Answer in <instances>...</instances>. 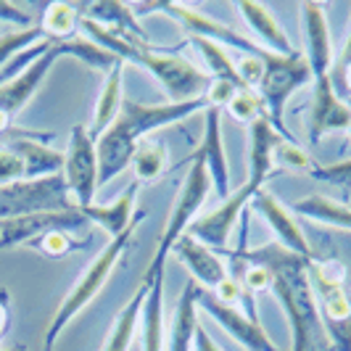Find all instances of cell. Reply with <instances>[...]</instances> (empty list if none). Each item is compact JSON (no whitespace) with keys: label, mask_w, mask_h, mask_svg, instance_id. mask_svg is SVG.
Segmentation results:
<instances>
[{"label":"cell","mask_w":351,"mask_h":351,"mask_svg":"<svg viewBox=\"0 0 351 351\" xmlns=\"http://www.w3.org/2000/svg\"><path fill=\"white\" fill-rule=\"evenodd\" d=\"M280 158L285 167H291V169H312L315 164H312V158L309 154L296 145V141H280L278 143V148H275V161Z\"/></svg>","instance_id":"cell-36"},{"label":"cell","mask_w":351,"mask_h":351,"mask_svg":"<svg viewBox=\"0 0 351 351\" xmlns=\"http://www.w3.org/2000/svg\"><path fill=\"white\" fill-rule=\"evenodd\" d=\"M309 177H315L319 182H330V185H341V188L351 191V158L330 164V167H317L315 164L309 169Z\"/></svg>","instance_id":"cell-35"},{"label":"cell","mask_w":351,"mask_h":351,"mask_svg":"<svg viewBox=\"0 0 351 351\" xmlns=\"http://www.w3.org/2000/svg\"><path fill=\"white\" fill-rule=\"evenodd\" d=\"M77 209L66 188L64 175L19 180L0 185V222L16 219L37 211H69Z\"/></svg>","instance_id":"cell-9"},{"label":"cell","mask_w":351,"mask_h":351,"mask_svg":"<svg viewBox=\"0 0 351 351\" xmlns=\"http://www.w3.org/2000/svg\"><path fill=\"white\" fill-rule=\"evenodd\" d=\"M64 180L77 209L95 204L98 193V148L90 138L85 124H74L69 132V145L64 151Z\"/></svg>","instance_id":"cell-10"},{"label":"cell","mask_w":351,"mask_h":351,"mask_svg":"<svg viewBox=\"0 0 351 351\" xmlns=\"http://www.w3.org/2000/svg\"><path fill=\"white\" fill-rule=\"evenodd\" d=\"M251 209H256L259 214L264 217V222L272 228L275 232V243H280L285 251H291V254H299L304 259H317L315 248L309 246V241H306V235L301 232L299 222L293 219V214L288 211V206H282L280 201L275 198V195L269 193V191H259V193L251 198Z\"/></svg>","instance_id":"cell-15"},{"label":"cell","mask_w":351,"mask_h":351,"mask_svg":"<svg viewBox=\"0 0 351 351\" xmlns=\"http://www.w3.org/2000/svg\"><path fill=\"white\" fill-rule=\"evenodd\" d=\"M143 351H164V278L148 285L141 315Z\"/></svg>","instance_id":"cell-26"},{"label":"cell","mask_w":351,"mask_h":351,"mask_svg":"<svg viewBox=\"0 0 351 351\" xmlns=\"http://www.w3.org/2000/svg\"><path fill=\"white\" fill-rule=\"evenodd\" d=\"M256 193H259V191H256L254 185L243 182L235 193H230L228 201H222V206H219V209L209 211V214H206V217H201V219H193L185 235H191V238H195L198 243L209 246L211 251L228 254L230 235H232L235 225L241 222L243 211L251 206V198H254Z\"/></svg>","instance_id":"cell-12"},{"label":"cell","mask_w":351,"mask_h":351,"mask_svg":"<svg viewBox=\"0 0 351 351\" xmlns=\"http://www.w3.org/2000/svg\"><path fill=\"white\" fill-rule=\"evenodd\" d=\"M88 219L80 209L69 211H37L16 219H5L0 222V248H16V246H32L43 235H48L53 230H64V232H85Z\"/></svg>","instance_id":"cell-11"},{"label":"cell","mask_w":351,"mask_h":351,"mask_svg":"<svg viewBox=\"0 0 351 351\" xmlns=\"http://www.w3.org/2000/svg\"><path fill=\"white\" fill-rule=\"evenodd\" d=\"M346 264L338 259H312L309 282L315 291L322 325L335 351H351V299L346 293Z\"/></svg>","instance_id":"cell-7"},{"label":"cell","mask_w":351,"mask_h":351,"mask_svg":"<svg viewBox=\"0 0 351 351\" xmlns=\"http://www.w3.org/2000/svg\"><path fill=\"white\" fill-rule=\"evenodd\" d=\"M228 111H230V117H232V119L246 122L248 127L256 122V119L267 117L259 93H256V90H251V88L235 90V95L230 98V104H228Z\"/></svg>","instance_id":"cell-30"},{"label":"cell","mask_w":351,"mask_h":351,"mask_svg":"<svg viewBox=\"0 0 351 351\" xmlns=\"http://www.w3.org/2000/svg\"><path fill=\"white\" fill-rule=\"evenodd\" d=\"M211 191V180L209 172L204 167V161L195 156H191V169L185 175V182L180 185V191L175 195V204L169 209V219H167V228L161 232V241H158V248L154 254V259L148 262L145 272L141 278V285H151L156 278H164V264H167V256L172 254V246L177 241L188 232L193 217L198 214V209L204 206L206 195Z\"/></svg>","instance_id":"cell-6"},{"label":"cell","mask_w":351,"mask_h":351,"mask_svg":"<svg viewBox=\"0 0 351 351\" xmlns=\"http://www.w3.org/2000/svg\"><path fill=\"white\" fill-rule=\"evenodd\" d=\"M5 351H27V346H21V343H16V346H11V349H5Z\"/></svg>","instance_id":"cell-43"},{"label":"cell","mask_w":351,"mask_h":351,"mask_svg":"<svg viewBox=\"0 0 351 351\" xmlns=\"http://www.w3.org/2000/svg\"><path fill=\"white\" fill-rule=\"evenodd\" d=\"M0 21H5V24H16V27H24V29H29V24H32V16H29L27 11H21L16 3L0 0Z\"/></svg>","instance_id":"cell-39"},{"label":"cell","mask_w":351,"mask_h":351,"mask_svg":"<svg viewBox=\"0 0 351 351\" xmlns=\"http://www.w3.org/2000/svg\"><path fill=\"white\" fill-rule=\"evenodd\" d=\"M61 58H80L82 64H88V66L98 71H106V74L114 69V64L119 61L114 53L98 48L95 43H90L85 37H71V40L53 43L32 66H27L11 82L0 85V135H8L14 130V119L19 117V111L32 101V95L40 90L43 80L53 69V64L61 61Z\"/></svg>","instance_id":"cell-4"},{"label":"cell","mask_w":351,"mask_h":351,"mask_svg":"<svg viewBox=\"0 0 351 351\" xmlns=\"http://www.w3.org/2000/svg\"><path fill=\"white\" fill-rule=\"evenodd\" d=\"M195 293H198V282L188 280L175 306L172 317V328H169V346L167 351H193V338L198 330V319H195Z\"/></svg>","instance_id":"cell-23"},{"label":"cell","mask_w":351,"mask_h":351,"mask_svg":"<svg viewBox=\"0 0 351 351\" xmlns=\"http://www.w3.org/2000/svg\"><path fill=\"white\" fill-rule=\"evenodd\" d=\"M40 40H45L40 27H29V29H19V32H8L0 35V69L16 56V53L27 51L29 45H35Z\"/></svg>","instance_id":"cell-31"},{"label":"cell","mask_w":351,"mask_h":351,"mask_svg":"<svg viewBox=\"0 0 351 351\" xmlns=\"http://www.w3.org/2000/svg\"><path fill=\"white\" fill-rule=\"evenodd\" d=\"M349 206H351V204H349Z\"/></svg>","instance_id":"cell-45"},{"label":"cell","mask_w":351,"mask_h":351,"mask_svg":"<svg viewBox=\"0 0 351 351\" xmlns=\"http://www.w3.org/2000/svg\"><path fill=\"white\" fill-rule=\"evenodd\" d=\"M195 156L204 161L209 180L214 185L217 195L222 201L230 198V167L228 154H225V143H222V108L209 106L206 108V124H204V138L195 148Z\"/></svg>","instance_id":"cell-17"},{"label":"cell","mask_w":351,"mask_h":351,"mask_svg":"<svg viewBox=\"0 0 351 351\" xmlns=\"http://www.w3.org/2000/svg\"><path fill=\"white\" fill-rule=\"evenodd\" d=\"M349 127H351V106L335 95L333 82H330V80L315 82V90H312V108H309V119H306L309 143L317 145L328 132L349 130Z\"/></svg>","instance_id":"cell-16"},{"label":"cell","mask_w":351,"mask_h":351,"mask_svg":"<svg viewBox=\"0 0 351 351\" xmlns=\"http://www.w3.org/2000/svg\"><path fill=\"white\" fill-rule=\"evenodd\" d=\"M301 11V35H304V58L312 71V82L330 80L333 69V43H330V29L328 19L319 3H299Z\"/></svg>","instance_id":"cell-14"},{"label":"cell","mask_w":351,"mask_h":351,"mask_svg":"<svg viewBox=\"0 0 351 351\" xmlns=\"http://www.w3.org/2000/svg\"><path fill=\"white\" fill-rule=\"evenodd\" d=\"M230 262L238 264V272L243 264H262L272 272V293L278 296L291 322V351H335L322 325L315 291L309 282L312 259L291 254L272 241L259 248H248L238 256H230Z\"/></svg>","instance_id":"cell-1"},{"label":"cell","mask_w":351,"mask_h":351,"mask_svg":"<svg viewBox=\"0 0 351 351\" xmlns=\"http://www.w3.org/2000/svg\"><path fill=\"white\" fill-rule=\"evenodd\" d=\"M195 306H201L225 333L232 335L246 351H280L272 343V338L264 333L262 325H259L256 319H251L248 315H243V309H238V306L222 304V301L217 299L214 291L198 288V293H195Z\"/></svg>","instance_id":"cell-13"},{"label":"cell","mask_w":351,"mask_h":351,"mask_svg":"<svg viewBox=\"0 0 351 351\" xmlns=\"http://www.w3.org/2000/svg\"><path fill=\"white\" fill-rule=\"evenodd\" d=\"M262 64L264 74L256 93L262 98L267 119H269V124L280 132L285 141H293V135H291V130L285 124V104H288V98L296 90L304 88L312 80L309 64H306V58H304L301 51L291 53V56H278V53L264 51Z\"/></svg>","instance_id":"cell-8"},{"label":"cell","mask_w":351,"mask_h":351,"mask_svg":"<svg viewBox=\"0 0 351 351\" xmlns=\"http://www.w3.org/2000/svg\"><path fill=\"white\" fill-rule=\"evenodd\" d=\"M291 214H299L304 219H312V222H319V225H330V228H341V230H351V206L349 204H341V201H333L328 195H304L299 201H293L288 206Z\"/></svg>","instance_id":"cell-25"},{"label":"cell","mask_w":351,"mask_h":351,"mask_svg":"<svg viewBox=\"0 0 351 351\" xmlns=\"http://www.w3.org/2000/svg\"><path fill=\"white\" fill-rule=\"evenodd\" d=\"M172 254L191 269V275H193V280L198 282V288L217 291V288L230 278L225 262H222L209 246L198 243L191 235H182L175 246H172Z\"/></svg>","instance_id":"cell-18"},{"label":"cell","mask_w":351,"mask_h":351,"mask_svg":"<svg viewBox=\"0 0 351 351\" xmlns=\"http://www.w3.org/2000/svg\"><path fill=\"white\" fill-rule=\"evenodd\" d=\"M285 141L280 132L269 124L267 117L251 124V156H248V185L262 191L264 182L275 175V148Z\"/></svg>","instance_id":"cell-19"},{"label":"cell","mask_w":351,"mask_h":351,"mask_svg":"<svg viewBox=\"0 0 351 351\" xmlns=\"http://www.w3.org/2000/svg\"><path fill=\"white\" fill-rule=\"evenodd\" d=\"M124 66H127V64H124L122 58L114 64V69L106 74L101 95H98V101H95V114H93V122H90V127H88L90 138H93L95 143H98V138H101L106 130L114 124V119H117V117H119V111H122Z\"/></svg>","instance_id":"cell-22"},{"label":"cell","mask_w":351,"mask_h":351,"mask_svg":"<svg viewBox=\"0 0 351 351\" xmlns=\"http://www.w3.org/2000/svg\"><path fill=\"white\" fill-rule=\"evenodd\" d=\"M235 88L232 82H225V80H211L209 90H206V98H209V106H217V108H225L230 104V98L235 95Z\"/></svg>","instance_id":"cell-38"},{"label":"cell","mask_w":351,"mask_h":351,"mask_svg":"<svg viewBox=\"0 0 351 351\" xmlns=\"http://www.w3.org/2000/svg\"><path fill=\"white\" fill-rule=\"evenodd\" d=\"M132 167H135V180L138 182L156 180L167 167V145L161 141H154V138L141 141L135 154H132Z\"/></svg>","instance_id":"cell-29"},{"label":"cell","mask_w":351,"mask_h":351,"mask_svg":"<svg viewBox=\"0 0 351 351\" xmlns=\"http://www.w3.org/2000/svg\"><path fill=\"white\" fill-rule=\"evenodd\" d=\"M235 69H238V77L246 88L256 90L259 82H262V74H264V64H262V56H241L235 61Z\"/></svg>","instance_id":"cell-37"},{"label":"cell","mask_w":351,"mask_h":351,"mask_svg":"<svg viewBox=\"0 0 351 351\" xmlns=\"http://www.w3.org/2000/svg\"><path fill=\"white\" fill-rule=\"evenodd\" d=\"M349 106H351V101H349ZM349 132H351V127H349Z\"/></svg>","instance_id":"cell-44"},{"label":"cell","mask_w":351,"mask_h":351,"mask_svg":"<svg viewBox=\"0 0 351 351\" xmlns=\"http://www.w3.org/2000/svg\"><path fill=\"white\" fill-rule=\"evenodd\" d=\"M206 108H209L206 95L195 98V101H185V104L164 106H143L124 98L119 117L95 143V148H98V191L132 164V154H135L138 143L148 138V132L182 122Z\"/></svg>","instance_id":"cell-2"},{"label":"cell","mask_w":351,"mask_h":351,"mask_svg":"<svg viewBox=\"0 0 351 351\" xmlns=\"http://www.w3.org/2000/svg\"><path fill=\"white\" fill-rule=\"evenodd\" d=\"M143 217H145V211H138L135 222L124 230L122 235L111 238V241L101 248V254L85 267V272L77 278V282L71 285V291L64 296V301L58 304V309H56V315H53L51 325L45 328V335H43V351L56 349V341H58L61 333L66 330V325H69L71 319L88 306L90 301L101 293V288L108 282L111 272L117 269V264L122 262V256L127 254V248L132 246L135 230H138V225L143 222Z\"/></svg>","instance_id":"cell-5"},{"label":"cell","mask_w":351,"mask_h":351,"mask_svg":"<svg viewBox=\"0 0 351 351\" xmlns=\"http://www.w3.org/2000/svg\"><path fill=\"white\" fill-rule=\"evenodd\" d=\"M35 248H40L45 256H53V259H58V256H66L69 251L74 248H82L85 243H77L74 238H71V232H64V230H53L48 235H43L40 241L32 243Z\"/></svg>","instance_id":"cell-33"},{"label":"cell","mask_w":351,"mask_h":351,"mask_svg":"<svg viewBox=\"0 0 351 351\" xmlns=\"http://www.w3.org/2000/svg\"><path fill=\"white\" fill-rule=\"evenodd\" d=\"M19 180H27L24 158L14 151L11 143H5V145H0V185L19 182Z\"/></svg>","instance_id":"cell-34"},{"label":"cell","mask_w":351,"mask_h":351,"mask_svg":"<svg viewBox=\"0 0 351 351\" xmlns=\"http://www.w3.org/2000/svg\"><path fill=\"white\" fill-rule=\"evenodd\" d=\"M145 293H148V285H141L132 299L124 304L122 309L117 312L114 322H111V330L106 335L104 351H130L135 335H138V325H141L143 315V304H145Z\"/></svg>","instance_id":"cell-24"},{"label":"cell","mask_w":351,"mask_h":351,"mask_svg":"<svg viewBox=\"0 0 351 351\" xmlns=\"http://www.w3.org/2000/svg\"><path fill=\"white\" fill-rule=\"evenodd\" d=\"M40 29L53 43L71 40L80 32V8L74 3H48L40 19Z\"/></svg>","instance_id":"cell-27"},{"label":"cell","mask_w":351,"mask_h":351,"mask_svg":"<svg viewBox=\"0 0 351 351\" xmlns=\"http://www.w3.org/2000/svg\"><path fill=\"white\" fill-rule=\"evenodd\" d=\"M235 8H238V14H241L243 21L248 24V29L269 48V53H278V56H291V53H296L293 43L288 40L285 29L278 24V19L272 16V11H269L267 5L256 3V0H238Z\"/></svg>","instance_id":"cell-21"},{"label":"cell","mask_w":351,"mask_h":351,"mask_svg":"<svg viewBox=\"0 0 351 351\" xmlns=\"http://www.w3.org/2000/svg\"><path fill=\"white\" fill-rule=\"evenodd\" d=\"M138 188H141V182L132 180L117 201H111V204H106V206L104 204H90V206H85V209H80V211L85 214L88 222H95V225L101 230H106L111 238H117V235H122L124 230L135 222V217H138V211H135Z\"/></svg>","instance_id":"cell-20"},{"label":"cell","mask_w":351,"mask_h":351,"mask_svg":"<svg viewBox=\"0 0 351 351\" xmlns=\"http://www.w3.org/2000/svg\"><path fill=\"white\" fill-rule=\"evenodd\" d=\"M191 43H193L198 53L204 56V61H206V66H209V77L211 80H225V82H232L235 88H246L243 82H241V77H238V69H235V61H232V56L230 51H225L222 45H217V43H211V40H204V37H191Z\"/></svg>","instance_id":"cell-28"},{"label":"cell","mask_w":351,"mask_h":351,"mask_svg":"<svg viewBox=\"0 0 351 351\" xmlns=\"http://www.w3.org/2000/svg\"><path fill=\"white\" fill-rule=\"evenodd\" d=\"M330 82H333L335 95L341 101H351V35L343 45V51L338 53V58L333 61V69H330Z\"/></svg>","instance_id":"cell-32"},{"label":"cell","mask_w":351,"mask_h":351,"mask_svg":"<svg viewBox=\"0 0 351 351\" xmlns=\"http://www.w3.org/2000/svg\"><path fill=\"white\" fill-rule=\"evenodd\" d=\"M19 132H21V130H19V127H14V130H11V132H8V135H0V145H5V143L11 141V138H16Z\"/></svg>","instance_id":"cell-42"},{"label":"cell","mask_w":351,"mask_h":351,"mask_svg":"<svg viewBox=\"0 0 351 351\" xmlns=\"http://www.w3.org/2000/svg\"><path fill=\"white\" fill-rule=\"evenodd\" d=\"M193 351H219V346L211 341V335L198 325V330H195V338H193Z\"/></svg>","instance_id":"cell-41"},{"label":"cell","mask_w":351,"mask_h":351,"mask_svg":"<svg viewBox=\"0 0 351 351\" xmlns=\"http://www.w3.org/2000/svg\"><path fill=\"white\" fill-rule=\"evenodd\" d=\"M80 32L85 35V40L95 43L98 48L122 58L124 64H135V66L151 71L161 82V88L167 90L169 104H185V101L204 98L211 85L209 71H201L191 61H185L182 56L167 53L169 48H156V45L154 48H132V45L122 43L119 37L111 35L106 27L82 16H80Z\"/></svg>","instance_id":"cell-3"},{"label":"cell","mask_w":351,"mask_h":351,"mask_svg":"<svg viewBox=\"0 0 351 351\" xmlns=\"http://www.w3.org/2000/svg\"><path fill=\"white\" fill-rule=\"evenodd\" d=\"M11 328V293L5 288H0V343Z\"/></svg>","instance_id":"cell-40"}]
</instances>
